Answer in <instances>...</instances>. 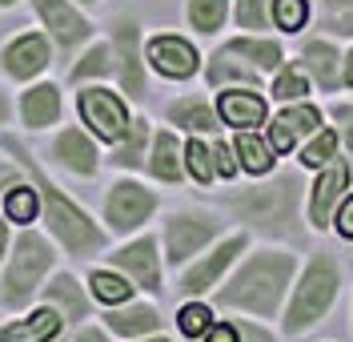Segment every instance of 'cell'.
I'll list each match as a JSON object with an SVG mask.
<instances>
[{"label": "cell", "instance_id": "30bf717a", "mask_svg": "<svg viewBox=\"0 0 353 342\" xmlns=\"http://www.w3.org/2000/svg\"><path fill=\"white\" fill-rule=\"evenodd\" d=\"M241 250H245V234H233L229 242H221V246L209 254L205 262H197L193 270L181 278V290H185V294H205V290H209L221 274H225V266H229V262H233Z\"/></svg>", "mask_w": 353, "mask_h": 342}, {"label": "cell", "instance_id": "74e56055", "mask_svg": "<svg viewBox=\"0 0 353 342\" xmlns=\"http://www.w3.org/2000/svg\"><path fill=\"white\" fill-rule=\"evenodd\" d=\"M333 149H337V137L333 133H317L305 149H301V165H325V161L333 158Z\"/></svg>", "mask_w": 353, "mask_h": 342}, {"label": "cell", "instance_id": "603a6c76", "mask_svg": "<svg viewBox=\"0 0 353 342\" xmlns=\"http://www.w3.org/2000/svg\"><path fill=\"white\" fill-rule=\"evenodd\" d=\"M273 145L269 141H261L257 133H249L245 129L241 137H237V158H241V165L249 169V173H265V169H273Z\"/></svg>", "mask_w": 353, "mask_h": 342}, {"label": "cell", "instance_id": "f907efd6", "mask_svg": "<svg viewBox=\"0 0 353 342\" xmlns=\"http://www.w3.org/2000/svg\"><path fill=\"white\" fill-rule=\"evenodd\" d=\"M0 254H4V222H0Z\"/></svg>", "mask_w": 353, "mask_h": 342}, {"label": "cell", "instance_id": "8fae6325", "mask_svg": "<svg viewBox=\"0 0 353 342\" xmlns=\"http://www.w3.org/2000/svg\"><path fill=\"white\" fill-rule=\"evenodd\" d=\"M149 61L165 77H193L197 73V53L181 37H157L153 45H149Z\"/></svg>", "mask_w": 353, "mask_h": 342}, {"label": "cell", "instance_id": "277c9868", "mask_svg": "<svg viewBox=\"0 0 353 342\" xmlns=\"http://www.w3.org/2000/svg\"><path fill=\"white\" fill-rule=\"evenodd\" d=\"M333 298H337V266L321 254V258L309 262L305 278H301L297 294H293V302H289L285 326L289 330H305V326H313V322L333 306Z\"/></svg>", "mask_w": 353, "mask_h": 342}, {"label": "cell", "instance_id": "f5cc1de1", "mask_svg": "<svg viewBox=\"0 0 353 342\" xmlns=\"http://www.w3.org/2000/svg\"><path fill=\"white\" fill-rule=\"evenodd\" d=\"M0 4H12V0H0Z\"/></svg>", "mask_w": 353, "mask_h": 342}, {"label": "cell", "instance_id": "2e32d148", "mask_svg": "<svg viewBox=\"0 0 353 342\" xmlns=\"http://www.w3.org/2000/svg\"><path fill=\"white\" fill-rule=\"evenodd\" d=\"M61 334V314L57 310H37V314H28L24 322H17V326H4L0 330V342H48Z\"/></svg>", "mask_w": 353, "mask_h": 342}, {"label": "cell", "instance_id": "7402d4cb", "mask_svg": "<svg viewBox=\"0 0 353 342\" xmlns=\"http://www.w3.org/2000/svg\"><path fill=\"white\" fill-rule=\"evenodd\" d=\"M305 68L325 85V89H333V85L341 81V73H337V48H333L330 41H313V45H305Z\"/></svg>", "mask_w": 353, "mask_h": 342}, {"label": "cell", "instance_id": "ac0fdd59", "mask_svg": "<svg viewBox=\"0 0 353 342\" xmlns=\"http://www.w3.org/2000/svg\"><path fill=\"white\" fill-rule=\"evenodd\" d=\"M221 117L237 129H253L265 121V101L257 93H221Z\"/></svg>", "mask_w": 353, "mask_h": 342}, {"label": "cell", "instance_id": "ffe728a7", "mask_svg": "<svg viewBox=\"0 0 353 342\" xmlns=\"http://www.w3.org/2000/svg\"><path fill=\"white\" fill-rule=\"evenodd\" d=\"M57 158L65 161L72 173H92L97 169V149L88 145V137L81 129H65L57 137Z\"/></svg>", "mask_w": 353, "mask_h": 342}, {"label": "cell", "instance_id": "b9f144b4", "mask_svg": "<svg viewBox=\"0 0 353 342\" xmlns=\"http://www.w3.org/2000/svg\"><path fill=\"white\" fill-rule=\"evenodd\" d=\"M205 342H241V334H237V326H209L205 330Z\"/></svg>", "mask_w": 353, "mask_h": 342}, {"label": "cell", "instance_id": "c3c4849f", "mask_svg": "<svg viewBox=\"0 0 353 342\" xmlns=\"http://www.w3.org/2000/svg\"><path fill=\"white\" fill-rule=\"evenodd\" d=\"M337 32H353V21H341L337 24Z\"/></svg>", "mask_w": 353, "mask_h": 342}, {"label": "cell", "instance_id": "4316f807", "mask_svg": "<svg viewBox=\"0 0 353 342\" xmlns=\"http://www.w3.org/2000/svg\"><path fill=\"white\" fill-rule=\"evenodd\" d=\"M48 302H52V306H65L68 319H85V310H88V302H85V294H81V286H77L68 274H61V278L48 286Z\"/></svg>", "mask_w": 353, "mask_h": 342}, {"label": "cell", "instance_id": "bcb514c9", "mask_svg": "<svg viewBox=\"0 0 353 342\" xmlns=\"http://www.w3.org/2000/svg\"><path fill=\"white\" fill-rule=\"evenodd\" d=\"M330 8H337V12H353V0H325Z\"/></svg>", "mask_w": 353, "mask_h": 342}, {"label": "cell", "instance_id": "d4e9b609", "mask_svg": "<svg viewBox=\"0 0 353 342\" xmlns=\"http://www.w3.org/2000/svg\"><path fill=\"white\" fill-rule=\"evenodd\" d=\"M109 326L117 330V334H149V330L161 326V319H157L153 306H129V310L109 314Z\"/></svg>", "mask_w": 353, "mask_h": 342}, {"label": "cell", "instance_id": "5b68a950", "mask_svg": "<svg viewBox=\"0 0 353 342\" xmlns=\"http://www.w3.org/2000/svg\"><path fill=\"white\" fill-rule=\"evenodd\" d=\"M52 266V250L44 246V238L37 234H21V242H17V258H12V266L4 274V302L8 306H21L24 298L37 290V282H41V274Z\"/></svg>", "mask_w": 353, "mask_h": 342}, {"label": "cell", "instance_id": "83f0119b", "mask_svg": "<svg viewBox=\"0 0 353 342\" xmlns=\"http://www.w3.org/2000/svg\"><path fill=\"white\" fill-rule=\"evenodd\" d=\"M37 209H41V202H37V189H28V185H12L8 189V198H4V213L12 218V222H32L37 218Z\"/></svg>", "mask_w": 353, "mask_h": 342}, {"label": "cell", "instance_id": "8992f818", "mask_svg": "<svg viewBox=\"0 0 353 342\" xmlns=\"http://www.w3.org/2000/svg\"><path fill=\"white\" fill-rule=\"evenodd\" d=\"M81 117L92 125V133L105 141H121L129 133V113L121 105V97L109 89H85L81 93Z\"/></svg>", "mask_w": 353, "mask_h": 342}, {"label": "cell", "instance_id": "4fadbf2b", "mask_svg": "<svg viewBox=\"0 0 353 342\" xmlns=\"http://www.w3.org/2000/svg\"><path fill=\"white\" fill-rule=\"evenodd\" d=\"M37 12H41V21L48 24V32L57 37V45L68 48V45H77V41L88 37L85 17H77L65 0H37Z\"/></svg>", "mask_w": 353, "mask_h": 342}, {"label": "cell", "instance_id": "7bdbcfd3", "mask_svg": "<svg viewBox=\"0 0 353 342\" xmlns=\"http://www.w3.org/2000/svg\"><path fill=\"white\" fill-rule=\"evenodd\" d=\"M337 229H341L345 238H353V198H345V205H341V213H337Z\"/></svg>", "mask_w": 353, "mask_h": 342}, {"label": "cell", "instance_id": "60d3db41", "mask_svg": "<svg viewBox=\"0 0 353 342\" xmlns=\"http://www.w3.org/2000/svg\"><path fill=\"white\" fill-rule=\"evenodd\" d=\"M333 117L341 121V137H345V145H350V153H353V105H337Z\"/></svg>", "mask_w": 353, "mask_h": 342}, {"label": "cell", "instance_id": "44dd1931", "mask_svg": "<svg viewBox=\"0 0 353 342\" xmlns=\"http://www.w3.org/2000/svg\"><path fill=\"white\" fill-rule=\"evenodd\" d=\"M149 169H153L161 182H181V145H176L173 133H157Z\"/></svg>", "mask_w": 353, "mask_h": 342}, {"label": "cell", "instance_id": "f1b7e54d", "mask_svg": "<svg viewBox=\"0 0 353 342\" xmlns=\"http://www.w3.org/2000/svg\"><path fill=\"white\" fill-rule=\"evenodd\" d=\"M209 81H213V85H225V81H241V85H253V81H257V73H253V68H245V65H237V57L225 48L217 61L209 65Z\"/></svg>", "mask_w": 353, "mask_h": 342}, {"label": "cell", "instance_id": "6da1fadb", "mask_svg": "<svg viewBox=\"0 0 353 342\" xmlns=\"http://www.w3.org/2000/svg\"><path fill=\"white\" fill-rule=\"evenodd\" d=\"M289 278H293V254H253L241 266V274L221 290V306H237L249 314H277V302L285 294Z\"/></svg>", "mask_w": 353, "mask_h": 342}, {"label": "cell", "instance_id": "816d5d0a", "mask_svg": "<svg viewBox=\"0 0 353 342\" xmlns=\"http://www.w3.org/2000/svg\"><path fill=\"white\" fill-rule=\"evenodd\" d=\"M153 342H169V339H153Z\"/></svg>", "mask_w": 353, "mask_h": 342}, {"label": "cell", "instance_id": "ab89813d", "mask_svg": "<svg viewBox=\"0 0 353 342\" xmlns=\"http://www.w3.org/2000/svg\"><path fill=\"white\" fill-rule=\"evenodd\" d=\"M213 161H217V173L221 178H233L237 173V161H233V153H229V145H213Z\"/></svg>", "mask_w": 353, "mask_h": 342}, {"label": "cell", "instance_id": "ba28073f", "mask_svg": "<svg viewBox=\"0 0 353 342\" xmlns=\"http://www.w3.org/2000/svg\"><path fill=\"white\" fill-rule=\"evenodd\" d=\"M217 234V222L209 218V213H176L169 229H165V242H169V262H185V258H193V254L209 242Z\"/></svg>", "mask_w": 353, "mask_h": 342}, {"label": "cell", "instance_id": "f546056e", "mask_svg": "<svg viewBox=\"0 0 353 342\" xmlns=\"http://www.w3.org/2000/svg\"><path fill=\"white\" fill-rule=\"evenodd\" d=\"M225 8H229V0H193L189 4V21L197 24L201 32H217L221 21H225Z\"/></svg>", "mask_w": 353, "mask_h": 342}, {"label": "cell", "instance_id": "7c38bea8", "mask_svg": "<svg viewBox=\"0 0 353 342\" xmlns=\"http://www.w3.org/2000/svg\"><path fill=\"white\" fill-rule=\"evenodd\" d=\"M112 262H117L125 274H132L145 290H161V266H157L153 238H141V242H132V246H125V250H117Z\"/></svg>", "mask_w": 353, "mask_h": 342}, {"label": "cell", "instance_id": "ee69618b", "mask_svg": "<svg viewBox=\"0 0 353 342\" xmlns=\"http://www.w3.org/2000/svg\"><path fill=\"white\" fill-rule=\"evenodd\" d=\"M237 334H241V342H273L261 326H249V322H245V326H237Z\"/></svg>", "mask_w": 353, "mask_h": 342}, {"label": "cell", "instance_id": "d6986e66", "mask_svg": "<svg viewBox=\"0 0 353 342\" xmlns=\"http://www.w3.org/2000/svg\"><path fill=\"white\" fill-rule=\"evenodd\" d=\"M24 125H32V129H44V125H52L57 121V113H61V93H57V85H37V89L24 93Z\"/></svg>", "mask_w": 353, "mask_h": 342}, {"label": "cell", "instance_id": "1f68e13d", "mask_svg": "<svg viewBox=\"0 0 353 342\" xmlns=\"http://www.w3.org/2000/svg\"><path fill=\"white\" fill-rule=\"evenodd\" d=\"M92 294L101 298V302H125V298L132 294V286L125 282V278H117V274L97 270L92 274Z\"/></svg>", "mask_w": 353, "mask_h": 342}, {"label": "cell", "instance_id": "d6a6232c", "mask_svg": "<svg viewBox=\"0 0 353 342\" xmlns=\"http://www.w3.org/2000/svg\"><path fill=\"white\" fill-rule=\"evenodd\" d=\"M145 137H149V129H145V121H132L129 133H125V141H121V149H117V165H141V145H145Z\"/></svg>", "mask_w": 353, "mask_h": 342}, {"label": "cell", "instance_id": "3957f363", "mask_svg": "<svg viewBox=\"0 0 353 342\" xmlns=\"http://www.w3.org/2000/svg\"><path fill=\"white\" fill-rule=\"evenodd\" d=\"M297 193H301L297 178L281 173L277 182L257 185V189H249L241 198H233V209L241 213L245 222L261 226L265 234H289L293 222H297Z\"/></svg>", "mask_w": 353, "mask_h": 342}, {"label": "cell", "instance_id": "d590c367", "mask_svg": "<svg viewBox=\"0 0 353 342\" xmlns=\"http://www.w3.org/2000/svg\"><path fill=\"white\" fill-rule=\"evenodd\" d=\"M176 322H181V330H185L189 339H197V334H205V330L213 326V314H209V306L193 302V306H185V310L176 314Z\"/></svg>", "mask_w": 353, "mask_h": 342}, {"label": "cell", "instance_id": "836d02e7", "mask_svg": "<svg viewBox=\"0 0 353 342\" xmlns=\"http://www.w3.org/2000/svg\"><path fill=\"white\" fill-rule=\"evenodd\" d=\"M309 17L305 0H273V21L281 24L285 32H293V28H301Z\"/></svg>", "mask_w": 353, "mask_h": 342}, {"label": "cell", "instance_id": "4dcf8cb0", "mask_svg": "<svg viewBox=\"0 0 353 342\" xmlns=\"http://www.w3.org/2000/svg\"><path fill=\"white\" fill-rule=\"evenodd\" d=\"M273 0H237V24L241 28H269Z\"/></svg>", "mask_w": 353, "mask_h": 342}, {"label": "cell", "instance_id": "e575fe53", "mask_svg": "<svg viewBox=\"0 0 353 342\" xmlns=\"http://www.w3.org/2000/svg\"><path fill=\"white\" fill-rule=\"evenodd\" d=\"M273 97L277 101H301L305 97V73L301 68H281V77L273 85Z\"/></svg>", "mask_w": 353, "mask_h": 342}, {"label": "cell", "instance_id": "7dc6e473", "mask_svg": "<svg viewBox=\"0 0 353 342\" xmlns=\"http://www.w3.org/2000/svg\"><path fill=\"white\" fill-rule=\"evenodd\" d=\"M345 81H350V85H353V53H350V57H345Z\"/></svg>", "mask_w": 353, "mask_h": 342}, {"label": "cell", "instance_id": "5bb4252c", "mask_svg": "<svg viewBox=\"0 0 353 342\" xmlns=\"http://www.w3.org/2000/svg\"><path fill=\"white\" fill-rule=\"evenodd\" d=\"M48 65V45H44V37L37 32H28V37H17L12 45L4 48V68L12 73V77H37L41 68Z\"/></svg>", "mask_w": 353, "mask_h": 342}, {"label": "cell", "instance_id": "8d00e7d4", "mask_svg": "<svg viewBox=\"0 0 353 342\" xmlns=\"http://www.w3.org/2000/svg\"><path fill=\"white\" fill-rule=\"evenodd\" d=\"M185 158H189V169H193V178H197V182H213V149H209V145L189 141Z\"/></svg>", "mask_w": 353, "mask_h": 342}, {"label": "cell", "instance_id": "9c48e42d", "mask_svg": "<svg viewBox=\"0 0 353 342\" xmlns=\"http://www.w3.org/2000/svg\"><path fill=\"white\" fill-rule=\"evenodd\" d=\"M345 189H350V165L345 161L330 158L325 161V173L317 178V185H313V202H309V213H313V226H330L333 222V209H337V202L345 198Z\"/></svg>", "mask_w": 353, "mask_h": 342}, {"label": "cell", "instance_id": "9a60e30c", "mask_svg": "<svg viewBox=\"0 0 353 342\" xmlns=\"http://www.w3.org/2000/svg\"><path fill=\"white\" fill-rule=\"evenodd\" d=\"M317 133V109L313 105H297V109H285V113L273 121V137H269V145L277 149V153H285L293 149V141H301V137Z\"/></svg>", "mask_w": 353, "mask_h": 342}, {"label": "cell", "instance_id": "f35d334b", "mask_svg": "<svg viewBox=\"0 0 353 342\" xmlns=\"http://www.w3.org/2000/svg\"><path fill=\"white\" fill-rule=\"evenodd\" d=\"M109 48L105 45H97L92 48V53H88L85 61H81V65H77V73H72V77H77V81H85V77H97V73H109Z\"/></svg>", "mask_w": 353, "mask_h": 342}, {"label": "cell", "instance_id": "681fc988", "mask_svg": "<svg viewBox=\"0 0 353 342\" xmlns=\"http://www.w3.org/2000/svg\"><path fill=\"white\" fill-rule=\"evenodd\" d=\"M4 113H8V101H4V93H0V121H4Z\"/></svg>", "mask_w": 353, "mask_h": 342}, {"label": "cell", "instance_id": "52a82bcc", "mask_svg": "<svg viewBox=\"0 0 353 342\" xmlns=\"http://www.w3.org/2000/svg\"><path fill=\"white\" fill-rule=\"evenodd\" d=\"M157 198L145 189V185L137 182H117L109 193V202H105V213H109L112 229H137L149 213H153Z\"/></svg>", "mask_w": 353, "mask_h": 342}, {"label": "cell", "instance_id": "7a4b0ae2", "mask_svg": "<svg viewBox=\"0 0 353 342\" xmlns=\"http://www.w3.org/2000/svg\"><path fill=\"white\" fill-rule=\"evenodd\" d=\"M21 161L32 169V178H37V193H41L44 218H48L52 234H57V238H61V242H65L72 254H92V250H101V246H105V234L88 222L85 209H77V205L68 202L65 193L48 182V178H44V173H41V169H37L28 158H24V153H21Z\"/></svg>", "mask_w": 353, "mask_h": 342}, {"label": "cell", "instance_id": "f6af8a7d", "mask_svg": "<svg viewBox=\"0 0 353 342\" xmlns=\"http://www.w3.org/2000/svg\"><path fill=\"white\" fill-rule=\"evenodd\" d=\"M77 342H109V339H105L101 330H85V334H81V339H77Z\"/></svg>", "mask_w": 353, "mask_h": 342}, {"label": "cell", "instance_id": "e0dca14e", "mask_svg": "<svg viewBox=\"0 0 353 342\" xmlns=\"http://www.w3.org/2000/svg\"><path fill=\"white\" fill-rule=\"evenodd\" d=\"M117 53H121V81L132 97L145 93V73H141V61H137V24L121 21L117 24Z\"/></svg>", "mask_w": 353, "mask_h": 342}, {"label": "cell", "instance_id": "cb8c5ba5", "mask_svg": "<svg viewBox=\"0 0 353 342\" xmlns=\"http://www.w3.org/2000/svg\"><path fill=\"white\" fill-rule=\"evenodd\" d=\"M169 117H173L176 125H185V129H193V133H213L217 129V117H213V109L205 105V101H176L173 109H169Z\"/></svg>", "mask_w": 353, "mask_h": 342}, {"label": "cell", "instance_id": "484cf974", "mask_svg": "<svg viewBox=\"0 0 353 342\" xmlns=\"http://www.w3.org/2000/svg\"><path fill=\"white\" fill-rule=\"evenodd\" d=\"M233 57H245V61H253L257 68H277L281 65V48L273 45V41H253V37H241V41H233L229 45Z\"/></svg>", "mask_w": 353, "mask_h": 342}]
</instances>
